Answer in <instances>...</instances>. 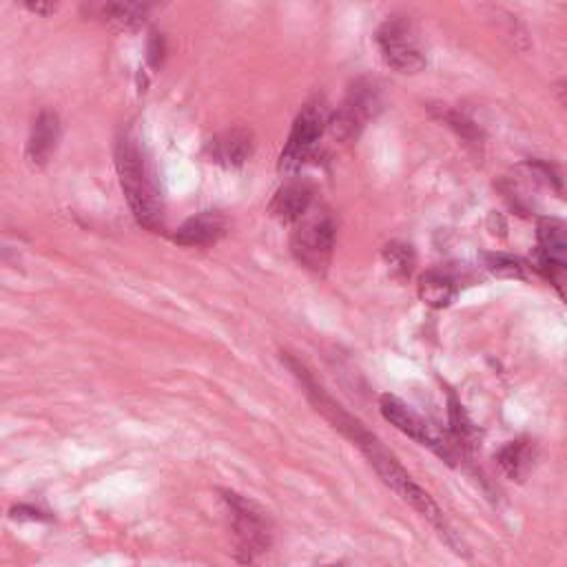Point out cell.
<instances>
[{
  "label": "cell",
  "instance_id": "1",
  "mask_svg": "<svg viewBox=\"0 0 567 567\" xmlns=\"http://www.w3.org/2000/svg\"><path fill=\"white\" fill-rule=\"evenodd\" d=\"M281 361L287 363V368L293 372L296 380L300 382V386L304 389V395L309 397V402L315 406V410L320 415H324L335 430H339L352 445L359 448V452L368 459V463L372 465V470L380 475V479L397 495L402 497L406 504H410L435 530L437 534L452 547V552L465 556V547L463 543L456 539V534L452 532L450 523L443 517V510L435 504V499L408 475V470L400 463V459L382 443V439L372 435L357 417H352L350 413L344 410V406H339L328 393L326 389L315 380V374L309 370V366L304 361H300L298 357L281 352Z\"/></svg>",
  "mask_w": 567,
  "mask_h": 567
},
{
  "label": "cell",
  "instance_id": "2",
  "mask_svg": "<svg viewBox=\"0 0 567 567\" xmlns=\"http://www.w3.org/2000/svg\"><path fill=\"white\" fill-rule=\"evenodd\" d=\"M114 158L134 218L140 227L160 233L164 229V196L144 144L131 131H123L116 138Z\"/></svg>",
  "mask_w": 567,
  "mask_h": 567
},
{
  "label": "cell",
  "instance_id": "3",
  "mask_svg": "<svg viewBox=\"0 0 567 567\" xmlns=\"http://www.w3.org/2000/svg\"><path fill=\"white\" fill-rule=\"evenodd\" d=\"M335 240L337 224L333 213L324 205H313V209L293 224L291 253L300 266L315 275H324L333 259Z\"/></svg>",
  "mask_w": 567,
  "mask_h": 567
},
{
  "label": "cell",
  "instance_id": "4",
  "mask_svg": "<svg viewBox=\"0 0 567 567\" xmlns=\"http://www.w3.org/2000/svg\"><path fill=\"white\" fill-rule=\"evenodd\" d=\"M222 501L229 510L231 534L235 543V556L242 563H253L257 556L268 552L273 541V528L268 512L253 499L233 490H222Z\"/></svg>",
  "mask_w": 567,
  "mask_h": 567
},
{
  "label": "cell",
  "instance_id": "5",
  "mask_svg": "<svg viewBox=\"0 0 567 567\" xmlns=\"http://www.w3.org/2000/svg\"><path fill=\"white\" fill-rule=\"evenodd\" d=\"M328 123L331 114L322 99H313L302 107L289 134L287 147H284L279 155L281 173H298L315 155L322 136L328 129Z\"/></svg>",
  "mask_w": 567,
  "mask_h": 567
},
{
  "label": "cell",
  "instance_id": "6",
  "mask_svg": "<svg viewBox=\"0 0 567 567\" xmlns=\"http://www.w3.org/2000/svg\"><path fill=\"white\" fill-rule=\"evenodd\" d=\"M374 40L391 69L400 73H419L426 67V51L419 32L408 16H391L377 30Z\"/></svg>",
  "mask_w": 567,
  "mask_h": 567
},
{
  "label": "cell",
  "instance_id": "7",
  "mask_svg": "<svg viewBox=\"0 0 567 567\" xmlns=\"http://www.w3.org/2000/svg\"><path fill=\"white\" fill-rule=\"evenodd\" d=\"M380 410L389 424H393L402 435L410 437L419 445L432 450L439 459H443L448 465H454L459 459V448L454 445L452 437H445L437 432L421 415H417L406 402H402L395 395H384L380 400Z\"/></svg>",
  "mask_w": 567,
  "mask_h": 567
},
{
  "label": "cell",
  "instance_id": "8",
  "mask_svg": "<svg viewBox=\"0 0 567 567\" xmlns=\"http://www.w3.org/2000/svg\"><path fill=\"white\" fill-rule=\"evenodd\" d=\"M380 107H382V96H380V89H377V84L370 80H357L348 89L344 103L331 116L328 129L337 140L348 142L361 134L366 123L370 118H374V114L380 112Z\"/></svg>",
  "mask_w": 567,
  "mask_h": 567
},
{
  "label": "cell",
  "instance_id": "9",
  "mask_svg": "<svg viewBox=\"0 0 567 567\" xmlns=\"http://www.w3.org/2000/svg\"><path fill=\"white\" fill-rule=\"evenodd\" d=\"M315 205V186L306 180H289L281 184L270 205L268 213L281 224H298Z\"/></svg>",
  "mask_w": 567,
  "mask_h": 567
},
{
  "label": "cell",
  "instance_id": "10",
  "mask_svg": "<svg viewBox=\"0 0 567 567\" xmlns=\"http://www.w3.org/2000/svg\"><path fill=\"white\" fill-rule=\"evenodd\" d=\"M536 268H567V220L541 218L536 224Z\"/></svg>",
  "mask_w": 567,
  "mask_h": 567
},
{
  "label": "cell",
  "instance_id": "11",
  "mask_svg": "<svg viewBox=\"0 0 567 567\" xmlns=\"http://www.w3.org/2000/svg\"><path fill=\"white\" fill-rule=\"evenodd\" d=\"M253 149H255L253 131L246 127H231V129L218 134L207 144V155L211 158V162H216L220 166L238 169L251 160Z\"/></svg>",
  "mask_w": 567,
  "mask_h": 567
},
{
  "label": "cell",
  "instance_id": "12",
  "mask_svg": "<svg viewBox=\"0 0 567 567\" xmlns=\"http://www.w3.org/2000/svg\"><path fill=\"white\" fill-rule=\"evenodd\" d=\"M227 229L229 222L220 211H200L173 233V242L180 246H209L224 238Z\"/></svg>",
  "mask_w": 567,
  "mask_h": 567
},
{
  "label": "cell",
  "instance_id": "13",
  "mask_svg": "<svg viewBox=\"0 0 567 567\" xmlns=\"http://www.w3.org/2000/svg\"><path fill=\"white\" fill-rule=\"evenodd\" d=\"M60 118L58 114L45 109L36 116L32 131H30V140H27V160L36 166L43 169L51 155L58 149L60 142Z\"/></svg>",
  "mask_w": 567,
  "mask_h": 567
},
{
  "label": "cell",
  "instance_id": "14",
  "mask_svg": "<svg viewBox=\"0 0 567 567\" xmlns=\"http://www.w3.org/2000/svg\"><path fill=\"white\" fill-rule=\"evenodd\" d=\"M80 10L91 21L114 25L120 30H134V27H140L149 19L153 5H149V3H84Z\"/></svg>",
  "mask_w": 567,
  "mask_h": 567
},
{
  "label": "cell",
  "instance_id": "15",
  "mask_svg": "<svg viewBox=\"0 0 567 567\" xmlns=\"http://www.w3.org/2000/svg\"><path fill=\"white\" fill-rule=\"evenodd\" d=\"M417 291H419V298L426 306L445 309L456 296V281L450 273L435 268V270H428L419 277Z\"/></svg>",
  "mask_w": 567,
  "mask_h": 567
},
{
  "label": "cell",
  "instance_id": "16",
  "mask_svg": "<svg viewBox=\"0 0 567 567\" xmlns=\"http://www.w3.org/2000/svg\"><path fill=\"white\" fill-rule=\"evenodd\" d=\"M534 459H536L534 445L525 439L510 441L497 454L499 467L506 472V477L512 479V482H523L528 477V472L534 465Z\"/></svg>",
  "mask_w": 567,
  "mask_h": 567
},
{
  "label": "cell",
  "instance_id": "17",
  "mask_svg": "<svg viewBox=\"0 0 567 567\" xmlns=\"http://www.w3.org/2000/svg\"><path fill=\"white\" fill-rule=\"evenodd\" d=\"M384 262L391 270L393 277L397 279H408L415 270V253L408 244H402V242H391L386 244L384 248Z\"/></svg>",
  "mask_w": 567,
  "mask_h": 567
},
{
  "label": "cell",
  "instance_id": "18",
  "mask_svg": "<svg viewBox=\"0 0 567 567\" xmlns=\"http://www.w3.org/2000/svg\"><path fill=\"white\" fill-rule=\"evenodd\" d=\"M488 270H493L497 277H508V279H523L525 277V266L510 255H488L486 257Z\"/></svg>",
  "mask_w": 567,
  "mask_h": 567
},
{
  "label": "cell",
  "instance_id": "19",
  "mask_svg": "<svg viewBox=\"0 0 567 567\" xmlns=\"http://www.w3.org/2000/svg\"><path fill=\"white\" fill-rule=\"evenodd\" d=\"M441 118L472 147V149H477V151H482V134L477 131V127L472 125L470 120H465L463 116H459V114H452V112H445V114H441Z\"/></svg>",
  "mask_w": 567,
  "mask_h": 567
},
{
  "label": "cell",
  "instance_id": "20",
  "mask_svg": "<svg viewBox=\"0 0 567 567\" xmlns=\"http://www.w3.org/2000/svg\"><path fill=\"white\" fill-rule=\"evenodd\" d=\"M552 284L556 293L560 296V300L567 304V268H549L543 273Z\"/></svg>",
  "mask_w": 567,
  "mask_h": 567
},
{
  "label": "cell",
  "instance_id": "21",
  "mask_svg": "<svg viewBox=\"0 0 567 567\" xmlns=\"http://www.w3.org/2000/svg\"><path fill=\"white\" fill-rule=\"evenodd\" d=\"M162 58H164V38H162V34L153 32L149 38V62L153 67H160Z\"/></svg>",
  "mask_w": 567,
  "mask_h": 567
},
{
  "label": "cell",
  "instance_id": "22",
  "mask_svg": "<svg viewBox=\"0 0 567 567\" xmlns=\"http://www.w3.org/2000/svg\"><path fill=\"white\" fill-rule=\"evenodd\" d=\"M23 5H25L32 14H38V16H51V14L58 10L56 3H32V0H25Z\"/></svg>",
  "mask_w": 567,
  "mask_h": 567
},
{
  "label": "cell",
  "instance_id": "23",
  "mask_svg": "<svg viewBox=\"0 0 567 567\" xmlns=\"http://www.w3.org/2000/svg\"><path fill=\"white\" fill-rule=\"evenodd\" d=\"M554 93H556V101H558V103L563 105V109L567 112V78L556 82V86H554Z\"/></svg>",
  "mask_w": 567,
  "mask_h": 567
},
{
  "label": "cell",
  "instance_id": "24",
  "mask_svg": "<svg viewBox=\"0 0 567 567\" xmlns=\"http://www.w3.org/2000/svg\"><path fill=\"white\" fill-rule=\"evenodd\" d=\"M328 567H335V565H328Z\"/></svg>",
  "mask_w": 567,
  "mask_h": 567
}]
</instances>
